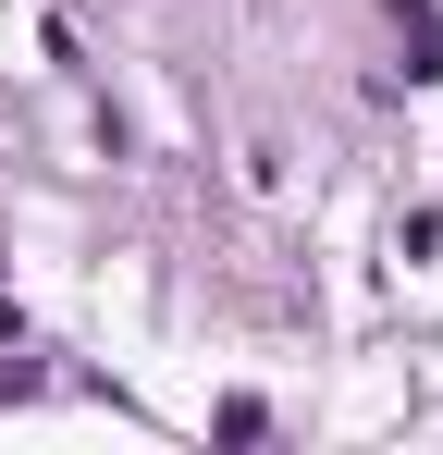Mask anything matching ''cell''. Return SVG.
Returning a JSON list of instances; mask_svg holds the SVG:
<instances>
[{
    "label": "cell",
    "mask_w": 443,
    "mask_h": 455,
    "mask_svg": "<svg viewBox=\"0 0 443 455\" xmlns=\"http://www.w3.org/2000/svg\"><path fill=\"white\" fill-rule=\"evenodd\" d=\"M394 25H407V75H443V25H431V0H394Z\"/></svg>",
    "instance_id": "cell-1"
}]
</instances>
